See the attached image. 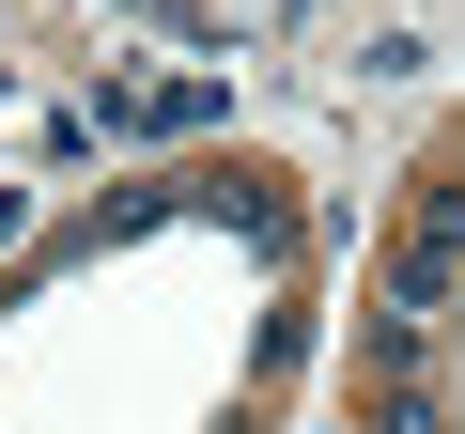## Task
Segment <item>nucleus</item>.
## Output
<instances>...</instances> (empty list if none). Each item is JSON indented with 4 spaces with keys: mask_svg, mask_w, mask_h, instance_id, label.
Listing matches in <instances>:
<instances>
[{
    "mask_svg": "<svg viewBox=\"0 0 465 434\" xmlns=\"http://www.w3.org/2000/svg\"><path fill=\"white\" fill-rule=\"evenodd\" d=\"M202 109H217V78H140V94H109V140H171Z\"/></svg>",
    "mask_w": 465,
    "mask_h": 434,
    "instance_id": "f257e3e1",
    "label": "nucleus"
},
{
    "mask_svg": "<svg viewBox=\"0 0 465 434\" xmlns=\"http://www.w3.org/2000/svg\"><path fill=\"white\" fill-rule=\"evenodd\" d=\"M372 434H450V388H434V372H403V388H372Z\"/></svg>",
    "mask_w": 465,
    "mask_h": 434,
    "instance_id": "f03ea898",
    "label": "nucleus"
}]
</instances>
